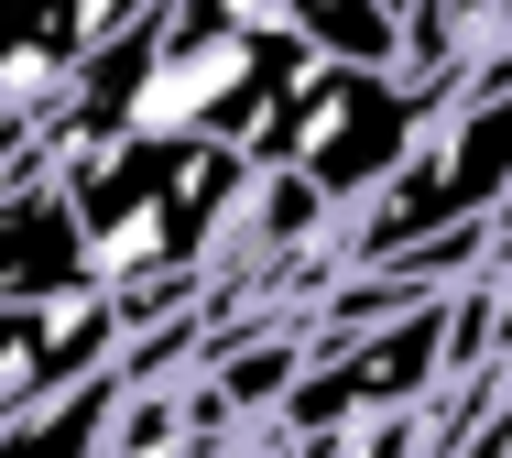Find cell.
I'll return each mask as SVG.
<instances>
[{
	"label": "cell",
	"mask_w": 512,
	"mask_h": 458,
	"mask_svg": "<svg viewBox=\"0 0 512 458\" xmlns=\"http://www.w3.org/2000/svg\"><path fill=\"white\" fill-rule=\"evenodd\" d=\"M153 0H0V110H44L109 33H131Z\"/></svg>",
	"instance_id": "obj_1"
},
{
	"label": "cell",
	"mask_w": 512,
	"mask_h": 458,
	"mask_svg": "<svg viewBox=\"0 0 512 458\" xmlns=\"http://www.w3.org/2000/svg\"><path fill=\"white\" fill-rule=\"evenodd\" d=\"M120 393H131V371L109 360V371H88V382H66V393H44V404L0 415V458H109Z\"/></svg>",
	"instance_id": "obj_2"
},
{
	"label": "cell",
	"mask_w": 512,
	"mask_h": 458,
	"mask_svg": "<svg viewBox=\"0 0 512 458\" xmlns=\"http://www.w3.org/2000/svg\"><path fill=\"white\" fill-rule=\"evenodd\" d=\"M55 382H44V317L33 306H0V415H22V404H44Z\"/></svg>",
	"instance_id": "obj_3"
},
{
	"label": "cell",
	"mask_w": 512,
	"mask_h": 458,
	"mask_svg": "<svg viewBox=\"0 0 512 458\" xmlns=\"http://www.w3.org/2000/svg\"><path fill=\"white\" fill-rule=\"evenodd\" d=\"M22 142H33V110H0V164H11Z\"/></svg>",
	"instance_id": "obj_4"
}]
</instances>
